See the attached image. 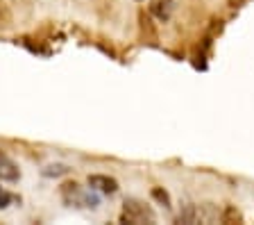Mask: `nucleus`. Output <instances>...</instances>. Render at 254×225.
I'll return each instance as SVG.
<instances>
[{
  "label": "nucleus",
  "instance_id": "obj_1",
  "mask_svg": "<svg viewBox=\"0 0 254 225\" xmlns=\"http://www.w3.org/2000/svg\"><path fill=\"white\" fill-rule=\"evenodd\" d=\"M62 198L64 203L68 205V207H86V209H98V205H100V198L93 193V189L91 191H84V189L79 187L77 182H66L62 184Z\"/></svg>",
  "mask_w": 254,
  "mask_h": 225
},
{
  "label": "nucleus",
  "instance_id": "obj_2",
  "mask_svg": "<svg viewBox=\"0 0 254 225\" xmlns=\"http://www.w3.org/2000/svg\"><path fill=\"white\" fill-rule=\"evenodd\" d=\"M157 221V214L152 212V207L136 198H127L123 203V212H121V223H154Z\"/></svg>",
  "mask_w": 254,
  "mask_h": 225
},
{
  "label": "nucleus",
  "instance_id": "obj_3",
  "mask_svg": "<svg viewBox=\"0 0 254 225\" xmlns=\"http://www.w3.org/2000/svg\"><path fill=\"white\" fill-rule=\"evenodd\" d=\"M89 187L98 193H105V196H114L118 191V180L109 175H102V173H93L89 175Z\"/></svg>",
  "mask_w": 254,
  "mask_h": 225
},
{
  "label": "nucleus",
  "instance_id": "obj_4",
  "mask_svg": "<svg viewBox=\"0 0 254 225\" xmlns=\"http://www.w3.org/2000/svg\"><path fill=\"white\" fill-rule=\"evenodd\" d=\"M21 180V168L11 159L9 155L5 152H0V182H18Z\"/></svg>",
  "mask_w": 254,
  "mask_h": 225
},
{
  "label": "nucleus",
  "instance_id": "obj_5",
  "mask_svg": "<svg viewBox=\"0 0 254 225\" xmlns=\"http://www.w3.org/2000/svg\"><path fill=\"white\" fill-rule=\"evenodd\" d=\"M152 11L159 21H168L170 11H173V0H154L152 2Z\"/></svg>",
  "mask_w": 254,
  "mask_h": 225
},
{
  "label": "nucleus",
  "instance_id": "obj_6",
  "mask_svg": "<svg viewBox=\"0 0 254 225\" xmlns=\"http://www.w3.org/2000/svg\"><path fill=\"white\" fill-rule=\"evenodd\" d=\"M200 221V209L195 205H186L177 216V223H197Z\"/></svg>",
  "mask_w": 254,
  "mask_h": 225
},
{
  "label": "nucleus",
  "instance_id": "obj_7",
  "mask_svg": "<svg viewBox=\"0 0 254 225\" xmlns=\"http://www.w3.org/2000/svg\"><path fill=\"white\" fill-rule=\"evenodd\" d=\"M70 168L66 164H50V166L43 168V175L46 177H59V175H66Z\"/></svg>",
  "mask_w": 254,
  "mask_h": 225
},
{
  "label": "nucleus",
  "instance_id": "obj_8",
  "mask_svg": "<svg viewBox=\"0 0 254 225\" xmlns=\"http://www.w3.org/2000/svg\"><path fill=\"white\" fill-rule=\"evenodd\" d=\"M152 198L157 200V203H161L166 209H170L173 207V203H170V196H168V191L166 189H161V187H154L152 189Z\"/></svg>",
  "mask_w": 254,
  "mask_h": 225
},
{
  "label": "nucleus",
  "instance_id": "obj_9",
  "mask_svg": "<svg viewBox=\"0 0 254 225\" xmlns=\"http://www.w3.org/2000/svg\"><path fill=\"white\" fill-rule=\"evenodd\" d=\"M14 200H16V198H14V196H11L9 191H7V189H2V187H0V209H7L11 203H14Z\"/></svg>",
  "mask_w": 254,
  "mask_h": 225
}]
</instances>
